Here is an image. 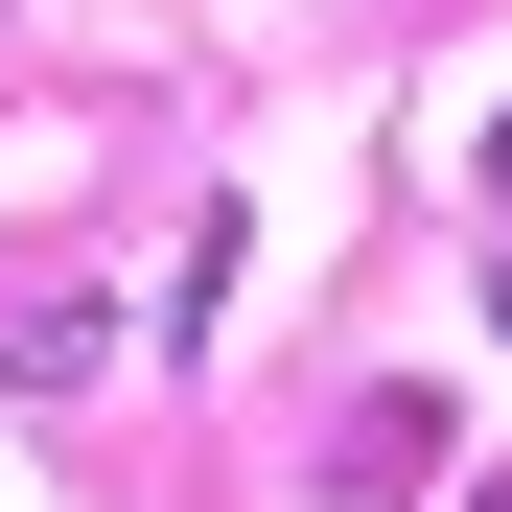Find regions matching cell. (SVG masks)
I'll return each mask as SVG.
<instances>
[{"instance_id":"1","label":"cell","mask_w":512,"mask_h":512,"mask_svg":"<svg viewBox=\"0 0 512 512\" xmlns=\"http://www.w3.org/2000/svg\"><path fill=\"white\" fill-rule=\"evenodd\" d=\"M489 187H512V117H489Z\"/></svg>"}]
</instances>
